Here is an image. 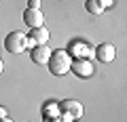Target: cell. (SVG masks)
<instances>
[{
    "label": "cell",
    "instance_id": "5",
    "mask_svg": "<svg viewBox=\"0 0 127 122\" xmlns=\"http://www.w3.org/2000/svg\"><path fill=\"white\" fill-rule=\"evenodd\" d=\"M114 57H117V49H114V44H110V42H102V44H97V49H95V59H97V61H102V63H110V61H114Z\"/></svg>",
    "mask_w": 127,
    "mask_h": 122
},
{
    "label": "cell",
    "instance_id": "7",
    "mask_svg": "<svg viewBox=\"0 0 127 122\" xmlns=\"http://www.w3.org/2000/svg\"><path fill=\"white\" fill-rule=\"evenodd\" d=\"M51 53H53V51H51L47 44H38V46H34V49H32L30 57H32V61H34V63H38V65H45V63H49Z\"/></svg>",
    "mask_w": 127,
    "mask_h": 122
},
{
    "label": "cell",
    "instance_id": "12",
    "mask_svg": "<svg viewBox=\"0 0 127 122\" xmlns=\"http://www.w3.org/2000/svg\"><path fill=\"white\" fill-rule=\"evenodd\" d=\"M28 9H40V0H28Z\"/></svg>",
    "mask_w": 127,
    "mask_h": 122
},
{
    "label": "cell",
    "instance_id": "15",
    "mask_svg": "<svg viewBox=\"0 0 127 122\" xmlns=\"http://www.w3.org/2000/svg\"><path fill=\"white\" fill-rule=\"evenodd\" d=\"M0 74H2V61H0Z\"/></svg>",
    "mask_w": 127,
    "mask_h": 122
},
{
    "label": "cell",
    "instance_id": "9",
    "mask_svg": "<svg viewBox=\"0 0 127 122\" xmlns=\"http://www.w3.org/2000/svg\"><path fill=\"white\" fill-rule=\"evenodd\" d=\"M85 9L89 11L91 15H102V13H104V9L100 6L97 0H85Z\"/></svg>",
    "mask_w": 127,
    "mask_h": 122
},
{
    "label": "cell",
    "instance_id": "2",
    "mask_svg": "<svg viewBox=\"0 0 127 122\" xmlns=\"http://www.w3.org/2000/svg\"><path fill=\"white\" fill-rule=\"evenodd\" d=\"M4 49L9 51V53H13V55L23 53V51L28 49V36H26L23 32H19V30L6 34V38H4Z\"/></svg>",
    "mask_w": 127,
    "mask_h": 122
},
{
    "label": "cell",
    "instance_id": "6",
    "mask_svg": "<svg viewBox=\"0 0 127 122\" xmlns=\"http://www.w3.org/2000/svg\"><path fill=\"white\" fill-rule=\"evenodd\" d=\"M23 23H26L30 30L40 27L42 23H45V15H42L40 9H28V11H23Z\"/></svg>",
    "mask_w": 127,
    "mask_h": 122
},
{
    "label": "cell",
    "instance_id": "10",
    "mask_svg": "<svg viewBox=\"0 0 127 122\" xmlns=\"http://www.w3.org/2000/svg\"><path fill=\"white\" fill-rule=\"evenodd\" d=\"M74 51H76L78 55H85V53H87V49L83 46V42H76V44H74Z\"/></svg>",
    "mask_w": 127,
    "mask_h": 122
},
{
    "label": "cell",
    "instance_id": "8",
    "mask_svg": "<svg viewBox=\"0 0 127 122\" xmlns=\"http://www.w3.org/2000/svg\"><path fill=\"white\" fill-rule=\"evenodd\" d=\"M49 36H51L49 30H47L45 25H40V27H34V30H30V36H28V38H32L36 44H47Z\"/></svg>",
    "mask_w": 127,
    "mask_h": 122
},
{
    "label": "cell",
    "instance_id": "3",
    "mask_svg": "<svg viewBox=\"0 0 127 122\" xmlns=\"http://www.w3.org/2000/svg\"><path fill=\"white\" fill-rule=\"evenodd\" d=\"M70 70H72L78 78H91L93 76V63L89 61V57H72Z\"/></svg>",
    "mask_w": 127,
    "mask_h": 122
},
{
    "label": "cell",
    "instance_id": "1",
    "mask_svg": "<svg viewBox=\"0 0 127 122\" xmlns=\"http://www.w3.org/2000/svg\"><path fill=\"white\" fill-rule=\"evenodd\" d=\"M70 63H72V55L68 53V51H55V53H51V59H49V72L53 74V76H64V74L70 72Z\"/></svg>",
    "mask_w": 127,
    "mask_h": 122
},
{
    "label": "cell",
    "instance_id": "13",
    "mask_svg": "<svg viewBox=\"0 0 127 122\" xmlns=\"http://www.w3.org/2000/svg\"><path fill=\"white\" fill-rule=\"evenodd\" d=\"M6 116H9V109L4 105H0V118H6Z\"/></svg>",
    "mask_w": 127,
    "mask_h": 122
},
{
    "label": "cell",
    "instance_id": "4",
    "mask_svg": "<svg viewBox=\"0 0 127 122\" xmlns=\"http://www.w3.org/2000/svg\"><path fill=\"white\" fill-rule=\"evenodd\" d=\"M57 105H59V112L68 114L72 120H76V118L83 116V103L76 101V99H64L62 103H57Z\"/></svg>",
    "mask_w": 127,
    "mask_h": 122
},
{
    "label": "cell",
    "instance_id": "14",
    "mask_svg": "<svg viewBox=\"0 0 127 122\" xmlns=\"http://www.w3.org/2000/svg\"><path fill=\"white\" fill-rule=\"evenodd\" d=\"M0 122H13V120H11V118L6 116V118H0Z\"/></svg>",
    "mask_w": 127,
    "mask_h": 122
},
{
    "label": "cell",
    "instance_id": "11",
    "mask_svg": "<svg viewBox=\"0 0 127 122\" xmlns=\"http://www.w3.org/2000/svg\"><path fill=\"white\" fill-rule=\"evenodd\" d=\"M97 2H100V6H102V9H108V6H112L114 4V0H97Z\"/></svg>",
    "mask_w": 127,
    "mask_h": 122
}]
</instances>
